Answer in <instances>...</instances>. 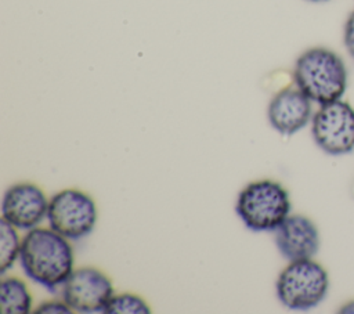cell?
Here are the masks:
<instances>
[{
    "mask_svg": "<svg viewBox=\"0 0 354 314\" xmlns=\"http://www.w3.org/2000/svg\"><path fill=\"white\" fill-rule=\"evenodd\" d=\"M19 263L26 277L55 292L73 271V249L68 238L51 227H35L22 238Z\"/></svg>",
    "mask_w": 354,
    "mask_h": 314,
    "instance_id": "cell-1",
    "label": "cell"
},
{
    "mask_svg": "<svg viewBox=\"0 0 354 314\" xmlns=\"http://www.w3.org/2000/svg\"><path fill=\"white\" fill-rule=\"evenodd\" d=\"M293 82L313 102L322 105L343 97L348 71L336 51L317 46L307 48L296 58Z\"/></svg>",
    "mask_w": 354,
    "mask_h": 314,
    "instance_id": "cell-2",
    "label": "cell"
},
{
    "mask_svg": "<svg viewBox=\"0 0 354 314\" xmlns=\"http://www.w3.org/2000/svg\"><path fill=\"white\" fill-rule=\"evenodd\" d=\"M235 210L249 230L275 231L290 213L289 194L278 181L256 180L241 190Z\"/></svg>",
    "mask_w": 354,
    "mask_h": 314,
    "instance_id": "cell-3",
    "label": "cell"
},
{
    "mask_svg": "<svg viewBox=\"0 0 354 314\" xmlns=\"http://www.w3.org/2000/svg\"><path fill=\"white\" fill-rule=\"evenodd\" d=\"M277 296L290 310H310L318 306L329 289L326 270L313 259L289 261L277 279Z\"/></svg>",
    "mask_w": 354,
    "mask_h": 314,
    "instance_id": "cell-4",
    "label": "cell"
},
{
    "mask_svg": "<svg viewBox=\"0 0 354 314\" xmlns=\"http://www.w3.org/2000/svg\"><path fill=\"white\" fill-rule=\"evenodd\" d=\"M47 220L53 230L68 239H80L93 231L97 223V206L84 191L66 188L50 199Z\"/></svg>",
    "mask_w": 354,
    "mask_h": 314,
    "instance_id": "cell-5",
    "label": "cell"
},
{
    "mask_svg": "<svg viewBox=\"0 0 354 314\" xmlns=\"http://www.w3.org/2000/svg\"><path fill=\"white\" fill-rule=\"evenodd\" d=\"M315 144L328 155H344L354 149V108L340 100L319 105L311 119Z\"/></svg>",
    "mask_w": 354,
    "mask_h": 314,
    "instance_id": "cell-6",
    "label": "cell"
},
{
    "mask_svg": "<svg viewBox=\"0 0 354 314\" xmlns=\"http://www.w3.org/2000/svg\"><path fill=\"white\" fill-rule=\"evenodd\" d=\"M61 289L62 299L73 313H104L113 295L109 277L88 266L73 268Z\"/></svg>",
    "mask_w": 354,
    "mask_h": 314,
    "instance_id": "cell-7",
    "label": "cell"
},
{
    "mask_svg": "<svg viewBox=\"0 0 354 314\" xmlns=\"http://www.w3.org/2000/svg\"><path fill=\"white\" fill-rule=\"evenodd\" d=\"M44 191L33 183H17L7 188L1 201V219L18 230L29 231L37 227L48 212Z\"/></svg>",
    "mask_w": 354,
    "mask_h": 314,
    "instance_id": "cell-8",
    "label": "cell"
},
{
    "mask_svg": "<svg viewBox=\"0 0 354 314\" xmlns=\"http://www.w3.org/2000/svg\"><path fill=\"white\" fill-rule=\"evenodd\" d=\"M270 124L283 136H292L313 119V101L297 87H283L268 102Z\"/></svg>",
    "mask_w": 354,
    "mask_h": 314,
    "instance_id": "cell-9",
    "label": "cell"
},
{
    "mask_svg": "<svg viewBox=\"0 0 354 314\" xmlns=\"http://www.w3.org/2000/svg\"><path fill=\"white\" fill-rule=\"evenodd\" d=\"M275 245L289 261L313 259L319 249V232L311 219L289 214L275 230Z\"/></svg>",
    "mask_w": 354,
    "mask_h": 314,
    "instance_id": "cell-10",
    "label": "cell"
},
{
    "mask_svg": "<svg viewBox=\"0 0 354 314\" xmlns=\"http://www.w3.org/2000/svg\"><path fill=\"white\" fill-rule=\"evenodd\" d=\"M0 310L3 314H28L32 311V295L21 278H1Z\"/></svg>",
    "mask_w": 354,
    "mask_h": 314,
    "instance_id": "cell-11",
    "label": "cell"
},
{
    "mask_svg": "<svg viewBox=\"0 0 354 314\" xmlns=\"http://www.w3.org/2000/svg\"><path fill=\"white\" fill-rule=\"evenodd\" d=\"M0 273L6 274V271L11 268L19 257L22 241L19 239L18 228L4 219L0 221Z\"/></svg>",
    "mask_w": 354,
    "mask_h": 314,
    "instance_id": "cell-12",
    "label": "cell"
},
{
    "mask_svg": "<svg viewBox=\"0 0 354 314\" xmlns=\"http://www.w3.org/2000/svg\"><path fill=\"white\" fill-rule=\"evenodd\" d=\"M105 314H148L151 313L149 304L138 295L118 293L112 295L104 308Z\"/></svg>",
    "mask_w": 354,
    "mask_h": 314,
    "instance_id": "cell-13",
    "label": "cell"
},
{
    "mask_svg": "<svg viewBox=\"0 0 354 314\" xmlns=\"http://www.w3.org/2000/svg\"><path fill=\"white\" fill-rule=\"evenodd\" d=\"M343 44L348 55L354 58V10L348 14L343 26Z\"/></svg>",
    "mask_w": 354,
    "mask_h": 314,
    "instance_id": "cell-14",
    "label": "cell"
},
{
    "mask_svg": "<svg viewBox=\"0 0 354 314\" xmlns=\"http://www.w3.org/2000/svg\"><path fill=\"white\" fill-rule=\"evenodd\" d=\"M33 313H36V314H39V313H73V310L62 299V300L43 302L41 304H39V307Z\"/></svg>",
    "mask_w": 354,
    "mask_h": 314,
    "instance_id": "cell-15",
    "label": "cell"
},
{
    "mask_svg": "<svg viewBox=\"0 0 354 314\" xmlns=\"http://www.w3.org/2000/svg\"><path fill=\"white\" fill-rule=\"evenodd\" d=\"M339 313H351V314H354V300H350L346 304H343L340 307Z\"/></svg>",
    "mask_w": 354,
    "mask_h": 314,
    "instance_id": "cell-16",
    "label": "cell"
},
{
    "mask_svg": "<svg viewBox=\"0 0 354 314\" xmlns=\"http://www.w3.org/2000/svg\"><path fill=\"white\" fill-rule=\"evenodd\" d=\"M307 1H314V3H318V1H328V0H307Z\"/></svg>",
    "mask_w": 354,
    "mask_h": 314,
    "instance_id": "cell-17",
    "label": "cell"
}]
</instances>
